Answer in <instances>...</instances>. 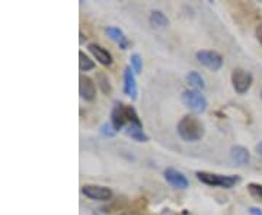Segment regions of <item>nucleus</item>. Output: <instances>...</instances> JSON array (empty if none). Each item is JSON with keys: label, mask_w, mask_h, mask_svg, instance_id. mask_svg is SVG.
Masks as SVG:
<instances>
[{"label": "nucleus", "mask_w": 262, "mask_h": 215, "mask_svg": "<svg viewBox=\"0 0 262 215\" xmlns=\"http://www.w3.org/2000/svg\"><path fill=\"white\" fill-rule=\"evenodd\" d=\"M111 124L117 132L125 130L127 125H143L137 115V111L131 105H124L122 102L115 103V106L113 108Z\"/></svg>", "instance_id": "1"}, {"label": "nucleus", "mask_w": 262, "mask_h": 215, "mask_svg": "<svg viewBox=\"0 0 262 215\" xmlns=\"http://www.w3.org/2000/svg\"><path fill=\"white\" fill-rule=\"evenodd\" d=\"M177 130H178L179 137L187 142H196L206 134L204 124L194 115H185L184 118H181Z\"/></svg>", "instance_id": "2"}, {"label": "nucleus", "mask_w": 262, "mask_h": 215, "mask_svg": "<svg viewBox=\"0 0 262 215\" xmlns=\"http://www.w3.org/2000/svg\"><path fill=\"white\" fill-rule=\"evenodd\" d=\"M196 178L204 185L213 187H225V189H230V187H233L234 185H237L241 182L239 176L217 175V173H210V172H196Z\"/></svg>", "instance_id": "3"}, {"label": "nucleus", "mask_w": 262, "mask_h": 215, "mask_svg": "<svg viewBox=\"0 0 262 215\" xmlns=\"http://www.w3.org/2000/svg\"><path fill=\"white\" fill-rule=\"evenodd\" d=\"M181 101L194 113H204L208 108V101L206 99V96L200 90H194V89L184 90L181 94Z\"/></svg>", "instance_id": "4"}, {"label": "nucleus", "mask_w": 262, "mask_h": 215, "mask_svg": "<svg viewBox=\"0 0 262 215\" xmlns=\"http://www.w3.org/2000/svg\"><path fill=\"white\" fill-rule=\"evenodd\" d=\"M253 83V77L252 75L245 70V68H234L233 73H232V84H233V89L236 93L239 94H245Z\"/></svg>", "instance_id": "5"}, {"label": "nucleus", "mask_w": 262, "mask_h": 215, "mask_svg": "<svg viewBox=\"0 0 262 215\" xmlns=\"http://www.w3.org/2000/svg\"><path fill=\"white\" fill-rule=\"evenodd\" d=\"M196 60L206 66L211 71H219L223 67V57L220 56L217 51H210V50H201L195 54Z\"/></svg>", "instance_id": "6"}, {"label": "nucleus", "mask_w": 262, "mask_h": 215, "mask_svg": "<svg viewBox=\"0 0 262 215\" xmlns=\"http://www.w3.org/2000/svg\"><path fill=\"white\" fill-rule=\"evenodd\" d=\"M82 194L91 201H110L113 198V190L110 187L99 185H84L82 186Z\"/></svg>", "instance_id": "7"}, {"label": "nucleus", "mask_w": 262, "mask_h": 215, "mask_svg": "<svg viewBox=\"0 0 262 215\" xmlns=\"http://www.w3.org/2000/svg\"><path fill=\"white\" fill-rule=\"evenodd\" d=\"M163 176L169 185L175 189H187L189 186V180L187 179V176L177 169L166 168L163 172Z\"/></svg>", "instance_id": "8"}, {"label": "nucleus", "mask_w": 262, "mask_h": 215, "mask_svg": "<svg viewBox=\"0 0 262 215\" xmlns=\"http://www.w3.org/2000/svg\"><path fill=\"white\" fill-rule=\"evenodd\" d=\"M79 93L80 98L84 99L86 102H92L96 98V86L94 80L88 76L82 75L79 77Z\"/></svg>", "instance_id": "9"}, {"label": "nucleus", "mask_w": 262, "mask_h": 215, "mask_svg": "<svg viewBox=\"0 0 262 215\" xmlns=\"http://www.w3.org/2000/svg\"><path fill=\"white\" fill-rule=\"evenodd\" d=\"M124 93L127 96H130L133 101L137 99V82H136V73L133 71V68L130 66H127L124 68Z\"/></svg>", "instance_id": "10"}, {"label": "nucleus", "mask_w": 262, "mask_h": 215, "mask_svg": "<svg viewBox=\"0 0 262 215\" xmlns=\"http://www.w3.org/2000/svg\"><path fill=\"white\" fill-rule=\"evenodd\" d=\"M88 50L98 60V63H101L102 66H111L113 64V56H111V53L106 48L101 47L98 44H89Z\"/></svg>", "instance_id": "11"}, {"label": "nucleus", "mask_w": 262, "mask_h": 215, "mask_svg": "<svg viewBox=\"0 0 262 215\" xmlns=\"http://www.w3.org/2000/svg\"><path fill=\"white\" fill-rule=\"evenodd\" d=\"M230 159L237 166H246L249 163V160H251L249 150L244 147V146H234L230 150Z\"/></svg>", "instance_id": "12"}, {"label": "nucleus", "mask_w": 262, "mask_h": 215, "mask_svg": "<svg viewBox=\"0 0 262 215\" xmlns=\"http://www.w3.org/2000/svg\"><path fill=\"white\" fill-rule=\"evenodd\" d=\"M105 31H106L108 37L111 38L113 41H115V42L118 44V47L121 48V50H127V48H128L130 42H128V39L124 35V32H122L121 29L117 28V27H108Z\"/></svg>", "instance_id": "13"}, {"label": "nucleus", "mask_w": 262, "mask_h": 215, "mask_svg": "<svg viewBox=\"0 0 262 215\" xmlns=\"http://www.w3.org/2000/svg\"><path fill=\"white\" fill-rule=\"evenodd\" d=\"M124 134L127 137H130L131 140L137 141V142H146L149 141V137L146 135V132L143 130V125H127Z\"/></svg>", "instance_id": "14"}, {"label": "nucleus", "mask_w": 262, "mask_h": 215, "mask_svg": "<svg viewBox=\"0 0 262 215\" xmlns=\"http://www.w3.org/2000/svg\"><path fill=\"white\" fill-rule=\"evenodd\" d=\"M150 25L153 28H166L169 25V19L165 13H162L160 10H153L149 16Z\"/></svg>", "instance_id": "15"}, {"label": "nucleus", "mask_w": 262, "mask_h": 215, "mask_svg": "<svg viewBox=\"0 0 262 215\" xmlns=\"http://www.w3.org/2000/svg\"><path fill=\"white\" fill-rule=\"evenodd\" d=\"M187 82L194 87V90H204L206 89V82L198 71H189L187 75Z\"/></svg>", "instance_id": "16"}, {"label": "nucleus", "mask_w": 262, "mask_h": 215, "mask_svg": "<svg viewBox=\"0 0 262 215\" xmlns=\"http://www.w3.org/2000/svg\"><path fill=\"white\" fill-rule=\"evenodd\" d=\"M96 83L99 86V89L102 90V93L105 94H110L113 92V86L110 83V79H108V76L102 73V71H98L96 73Z\"/></svg>", "instance_id": "17"}, {"label": "nucleus", "mask_w": 262, "mask_h": 215, "mask_svg": "<svg viewBox=\"0 0 262 215\" xmlns=\"http://www.w3.org/2000/svg\"><path fill=\"white\" fill-rule=\"evenodd\" d=\"M79 68H80V71H89V70L95 68V61L86 56L83 51L79 53Z\"/></svg>", "instance_id": "18"}, {"label": "nucleus", "mask_w": 262, "mask_h": 215, "mask_svg": "<svg viewBox=\"0 0 262 215\" xmlns=\"http://www.w3.org/2000/svg\"><path fill=\"white\" fill-rule=\"evenodd\" d=\"M130 63H131V68L136 75H140L141 70H143V58L140 57V54H131L130 57Z\"/></svg>", "instance_id": "19"}, {"label": "nucleus", "mask_w": 262, "mask_h": 215, "mask_svg": "<svg viewBox=\"0 0 262 215\" xmlns=\"http://www.w3.org/2000/svg\"><path fill=\"white\" fill-rule=\"evenodd\" d=\"M248 192L251 197L255 198L256 201H262V185L261 183H249L248 185Z\"/></svg>", "instance_id": "20"}, {"label": "nucleus", "mask_w": 262, "mask_h": 215, "mask_svg": "<svg viewBox=\"0 0 262 215\" xmlns=\"http://www.w3.org/2000/svg\"><path fill=\"white\" fill-rule=\"evenodd\" d=\"M101 132H102V135L108 137V138H113V137H115V134H117V131L114 130L111 122H103L102 125H101Z\"/></svg>", "instance_id": "21"}, {"label": "nucleus", "mask_w": 262, "mask_h": 215, "mask_svg": "<svg viewBox=\"0 0 262 215\" xmlns=\"http://www.w3.org/2000/svg\"><path fill=\"white\" fill-rule=\"evenodd\" d=\"M255 35H256V39L259 41V44L262 45V23H259L256 29H255Z\"/></svg>", "instance_id": "22"}, {"label": "nucleus", "mask_w": 262, "mask_h": 215, "mask_svg": "<svg viewBox=\"0 0 262 215\" xmlns=\"http://www.w3.org/2000/svg\"><path fill=\"white\" fill-rule=\"evenodd\" d=\"M249 215H262V209L256 208V206H251L249 208Z\"/></svg>", "instance_id": "23"}, {"label": "nucleus", "mask_w": 262, "mask_h": 215, "mask_svg": "<svg viewBox=\"0 0 262 215\" xmlns=\"http://www.w3.org/2000/svg\"><path fill=\"white\" fill-rule=\"evenodd\" d=\"M256 153L262 157V141H259V142L256 144Z\"/></svg>", "instance_id": "24"}, {"label": "nucleus", "mask_w": 262, "mask_h": 215, "mask_svg": "<svg viewBox=\"0 0 262 215\" xmlns=\"http://www.w3.org/2000/svg\"><path fill=\"white\" fill-rule=\"evenodd\" d=\"M83 39H86V37H83V34L80 32V44H83Z\"/></svg>", "instance_id": "25"}, {"label": "nucleus", "mask_w": 262, "mask_h": 215, "mask_svg": "<svg viewBox=\"0 0 262 215\" xmlns=\"http://www.w3.org/2000/svg\"><path fill=\"white\" fill-rule=\"evenodd\" d=\"M261 99H262V90H261Z\"/></svg>", "instance_id": "26"}]
</instances>
